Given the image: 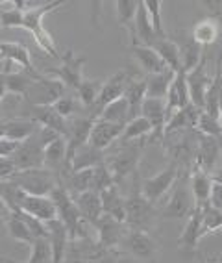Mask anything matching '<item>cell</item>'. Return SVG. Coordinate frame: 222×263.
Listing matches in <instances>:
<instances>
[{"mask_svg":"<svg viewBox=\"0 0 222 263\" xmlns=\"http://www.w3.org/2000/svg\"><path fill=\"white\" fill-rule=\"evenodd\" d=\"M220 151L222 148H220V141H218V139L198 134V145H196V154H194L193 167L200 169L202 173L211 174L218 163Z\"/></svg>","mask_w":222,"mask_h":263,"instance_id":"15","label":"cell"},{"mask_svg":"<svg viewBox=\"0 0 222 263\" xmlns=\"http://www.w3.org/2000/svg\"><path fill=\"white\" fill-rule=\"evenodd\" d=\"M189 185H191V193H193L196 208H202V206H206V204H209V197H211V189H213L211 174L202 173V171L196 169V167H191Z\"/></svg>","mask_w":222,"mask_h":263,"instance_id":"26","label":"cell"},{"mask_svg":"<svg viewBox=\"0 0 222 263\" xmlns=\"http://www.w3.org/2000/svg\"><path fill=\"white\" fill-rule=\"evenodd\" d=\"M100 195V202H102V212L104 215H109L117 219V221L124 222L126 219V195L118 185H111V187L104 189Z\"/></svg>","mask_w":222,"mask_h":263,"instance_id":"20","label":"cell"},{"mask_svg":"<svg viewBox=\"0 0 222 263\" xmlns=\"http://www.w3.org/2000/svg\"><path fill=\"white\" fill-rule=\"evenodd\" d=\"M0 263H13V259H4V258H0Z\"/></svg>","mask_w":222,"mask_h":263,"instance_id":"54","label":"cell"},{"mask_svg":"<svg viewBox=\"0 0 222 263\" xmlns=\"http://www.w3.org/2000/svg\"><path fill=\"white\" fill-rule=\"evenodd\" d=\"M130 72L128 71H118L115 72L111 78H108L106 82H102V89H100L98 100H96L95 108L91 109V117L96 119L100 115V111L108 106V104L115 102V100L123 99L124 89H126V84L130 80Z\"/></svg>","mask_w":222,"mask_h":263,"instance_id":"14","label":"cell"},{"mask_svg":"<svg viewBox=\"0 0 222 263\" xmlns=\"http://www.w3.org/2000/svg\"><path fill=\"white\" fill-rule=\"evenodd\" d=\"M196 132L202 134V136H209V137H215V139H220L222 137V124L218 121V117H211L208 113L200 111V117L198 122H196Z\"/></svg>","mask_w":222,"mask_h":263,"instance_id":"42","label":"cell"},{"mask_svg":"<svg viewBox=\"0 0 222 263\" xmlns=\"http://www.w3.org/2000/svg\"><path fill=\"white\" fill-rule=\"evenodd\" d=\"M132 54L137 60L139 69L145 72V76H154L169 71L167 65L163 63V60L157 56V52L154 48L143 47V45H132Z\"/></svg>","mask_w":222,"mask_h":263,"instance_id":"24","label":"cell"},{"mask_svg":"<svg viewBox=\"0 0 222 263\" xmlns=\"http://www.w3.org/2000/svg\"><path fill=\"white\" fill-rule=\"evenodd\" d=\"M6 222V232L10 235L11 239L19 241V243H26V245H32L33 237L30 234L28 226L24 224L23 217H21L19 212H11L8 215V219H4Z\"/></svg>","mask_w":222,"mask_h":263,"instance_id":"36","label":"cell"},{"mask_svg":"<svg viewBox=\"0 0 222 263\" xmlns=\"http://www.w3.org/2000/svg\"><path fill=\"white\" fill-rule=\"evenodd\" d=\"M52 108L56 109L59 115H62L63 119H72L76 117V115H82V109H84V106L80 104V100H78V97H74V95H63L62 99L57 100V102L52 104Z\"/></svg>","mask_w":222,"mask_h":263,"instance_id":"41","label":"cell"},{"mask_svg":"<svg viewBox=\"0 0 222 263\" xmlns=\"http://www.w3.org/2000/svg\"><path fill=\"white\" fill-rule=\"evenodd\" d=\"M126 124H115V122H108V121H102V119H96L93 122V128H91V134H89V145L95 146L96 151H102L104 152L106 148L117 143L123 136V130Z\"/></svg>","mask_w":222,"mask_h":263,"instance_id":"18","label":"cell"},{"mask_svg":"<svg viewBox=\"0 0 222 263\" xmlns=\"http://www.w3.org/2000/svg\"><path fill=\"white\" fill-rule=\"evenodd\" d=\"M218 121H220V124H222V100H220V104H218Z\"/></svg>","mask_w":222,"mask_h":263,"instance_id":"53","label":"cell"},{"mask_svg":"<svg viewBox=\"0 0 222 263\" xmlns=\"http://www.w3.org/2000/svg\"><path fill=\"white\" fill-rule=\"evenodd\" d=\"M124 252L130 254L132 258H135L141 263H157V256H159V243H157L152 234L141 230H130L128 228L124 241L120 245Z\"/></svg>","mask_w":222,"mask_h":263,"instance_id":"10","label":"cell"},{"mask_svg":"<svg viewBox=\"0 0 222 263\" xmlns=\"http://www.w3.org/2000/svg\"><path fill=\"white\" fill-rule=\"evenodd\" d=\"M200 228H202V212H200V208H194V212L187 217L184 232L178 237V247L185 252H194L198 243L202 241Z\"/></svg>","mask_w":222,"mask_h":263,"instance_id":"21","label":"cell"},{"mask_svg":"<svg viewBox=\"0 0 222 263\" xmlns=\"http://www.w3.org/2000/svg\"><path fill=\"white\" fill-rule=\"evenodd\" d=\"M218 35H220V21L218 17H204L193 26L191 37L194 43H198L200 47L206 48L213 43H217Z\"/></svg>","mask_w":222,"mask_h":263,"instance_id":"29","label":"cell"},{"mask_svg":"<svg viewBox=\"0 0 222 263\" xmlns=\"http://www.w3.org/2000/svg\"><path fill=\"white\" fill-rule=\"evenodd\" d=\"M95 230L98 232V237H96L98 247L106 250H118L128 232V226L126 222L117 221L113 217L102 215L95 224Z\"/></svg>","mask_w":222,"mask_h":263,"instance_id":"12","label":"cell"},{"mask_svg":"<svg viewBox=\"0 0 222 263\" xmlns=\"http://www.w3.org/2000/svg\"><path fill=\"white\" fill-rule=\"evenodd\" d=\"M17 145L19 143L10 141V139H0V158H10L17 148Z\"/></svg>","mask_w":222,"mask_h":263,"instance_id":"48","label":"cell"},{"mask_svg":"<svg viewBox=\"0 0 222 263\" xmlns=\"http://www.w3.org/2000/svg\"><path fill=\"white\" fill-rule=\"evenodd\" d=\"M141 117H145L152 126V134L148 137V143H154L157 139H163V132L167 124L165 100L163 99H145L141 106Z\"/></svg>","mask_w":222,"mask_h":263,"instance_id":"17","label":"cell"},{"mask_svg":"<svg viewBox=\"0 0 222 263\" xmlns=\"http://www.w3.org/2000/svg\"><path fill=\"white\" fill-rule=\"evenodd\" d=\"M211 180H213V183H218V185H222V167H218V169L213 171Z\"/></svg>","mask_w":222,"mask_h":263,"instance_id":"49","label":"cell"},{"mask_svg":"<svg viewBox=\"0 0 222 263\" xmlns=\"http://www.w3.org/2000/svg\"><path fill=\"white\" fill-rule=\"evenodd\" d=\"M159 219L161 213L156 208V204L148 202L141 195V180L135 173L132 189L126 197V219H124V222L130 230H141L152 234L157 228Z\"/></svg>","mask_w":222,"mask_h":263,"instance_id":"1","label":"cell"},{"mask_svg":"<svg viewBox=\"0 0 222 263\" xmlns=\"http://www.w3.org/2000/svg\"><path fill=\"white\" fill-rule=\"evenodd\" d=\"M10 180L15 185H19L26 195H35V197H48L57 185V176L45 167L43 169L17 171Z\"/></svg>","mask_w":222,"mask_h":263,"instance_id":"7","label":"cell"},{"mask_svg":"<svg viewBox=\"0 0 222 263\" xmlns=\"http://www.w3.org/2000/svg\"><path fill=\"white\" fill-rule=\"evenodd\" d=\"M209 204H211L215 210L222 212V185H218V183H213L211 197H209Z\"/></svg>","mask_w":222,"mask_h":263,"instance_id":"47","label":"cell"},{"mask_svg":"<svg viewBox=\"0 0 222 263\" xmlns=\"http://www.w3.org/2000/svg\"><path fill=\"white\" fill-rule=\"evenodd\" d=\"M98 119L108 122H115V124H126L130 121V106H128L126 99H118L115 102L108 104L102 111H100Z\"/></svg>","mask_w":222,"mask_h":263,"instance_id":"37","label":"cell"},{"mask_svg":"<svg viewBox=\"0 0 222 263\" xmlns=\"http://www.w3.org/2000/svg\"><path fill=\"white\" fill-rule=\"evenodd\" d=\"M185 80H187V87H189L191 104L196 106V108L204 109L206 95H208L209 85L213 82V78L208 74V60H206V56L200 60V63L194 67L193 71L185 74Z\"/></svg>","mask_w":222,"mask_h":263,"instance_id":"13","label":"cell"},{"mask_svg":"<svg viewBox=\"0 0 222 263\" xmlns=\"http://www.w3.org/2000/svg\"><path fill=\"white\" fill-rule=\"evenodd\" d=\"M124 99L130 106V119L141 115V106L147 99V84L145 76H130L124 89Z\"/></svg>","mask_w":222,"mask_h":263,"instance_id":"27","label":"cell"},{"mask_svg":"<svg viewBox=\"0 0 222 263\" xmlns=\"http://www.w3.org/2000/svg\"><path fill=\"white\" fill-rule=\"evenodd\" d=\"M194 198L193 193H191L189 185V173H184L181 171L178 180H176L172 193H170L169 200L161 210V219H167V221H184L191 213L194 212Z\"/></svg>","mask_w":222,"mask_h":263,"instance_id":"6","label":"cell"},{"mask_svg":"<svg viewBox=\"0 0 222 263\" xmlns=\"http://www.w3.org/2000/svg\"><path fill=\"white\" fill-rule=\"evenodd\" d=\"M67 93V87L59 80L48 78L45 74H39L24 95V104L28 106H52L54 102L62 99Z\"/></svg>","mask_w":222,"mask_h":263,"instance_id":"11","label":"cell"},{"mask_svg":"<svg viewBox=\"0 0 222 263\" xmlns=\"http://www.w3.org/2000/svg\"><path fill=\"white\" fill-rule=\"evenodd\" d=\"M113 183H115L113 176H111V173L108 171L106 163L96 165L95 169H93V185H91V191L102 193L104 189L111 187Z\"/></svg>","mask_w":222,"mask_h":263,"instance_id":"45","label":"cell"},{"mask_svg":"<svg viewBox=\"0 0 222 263\" xmlns=\"http://www.w3.org/2000/svg\"><path fill=\"white\" fill-rule=\"evenodd\" d=\"M143 2H145V8H147L154 33L157 37H167L165 30H163V21H161V2L159 0H143Z\"/></svg>","mask_w":222,"mask_h":263,"instance_id":"44","label":"cell"},{"mask_svg":"<svg viewBox=\"0 0 222 263\" xmlns=\"http://www.w3.org/2000/svg\"><path fill=\"white\" fill-rule=\"evenodd\" d=\"M148 143V139H137V141H126L120 143L117 151L111 156H106V167L113 176L115 185H123L126 182L128 176H133L137 173L139 163H141V156L145 151V145Z\"/></svg>","mask_w":222,"mask_h":263,"instance_id":"3","label":"cell"},{"mask_svg":"<svg viewBox=\"0 0 222 263\" xmlns=\"http://www.w3.org/2000/svg\"><path fill=\"white\" fill-rule=\"evenodd\" d=\"M218 259H220L218 256H211V258H208L204 263H218Z\"/></svg>","mask_w":222,"mask_h":263,"instance_id":"51","label":"cell"},{"mask_svg":"<svg viewBox=\"0 0 222 263\" xmlns=\"http://www.w3.org/2000/svg\"><path fill=\"white\" fill-rule=\"evenodd\" d=\"M59 134L52 132L50 128L37 126L28 139H24L17 145L15 152L10 156L11 163L15 165L17 171H28V169H43L45 160H43V151L48 143H52Z\"/></svg>","mask_w":222,"mask_h":263,"instance_id":"2","label":"cell"},{"mask_svg":"<svg viewBox=\"0 0 222 263\" xmlns=\"http://www.w3.org/2000/svg\"><path fill=\"white\" fill-rule=\"evenodd\" d=\"M41 74V72H39ZM39 74H30L26 71H13V72H2L0 71V85L6 89V93H13L24 97L32 82L37 78Z\"/></svg>","mask_w":222,"mask_h":263,"instance_id":"31","label":"cell"},{"mask_svg":"<svg viewBox=\"0 0 222 263\" xmlns=\"http://www.w3.org/2000/svg\"><path fill=\"white\" fill-rule=\"evenodd\" d=\"M48 197L52 198L54 206H56L57 221L67 228L69 241L91 239L89 232H87V222H85L84 217L80 215V212H78V208H76L72 197L62 187V185H59V183L52 189V193H50Z\"/></svg>","mask_w":222,"mask_h":263,"instance_id":"5","label":"cell"},{"mask_svg":"<svg viewBox=\"0 0 222 263\" xmlns=\"http://www.w3.org/2000/svg\"><path fill=\"white\" fill-rule=\"evenodd\" d=\"M180 47V58H181V71L187 74L198 65L200 60L204 58V48L198 43H194L193 37H187V41L178 43Z\"/></svg>","mask_w":222,"mask_h":263,"instance_id":"34","label":"cell"},{"mask_svg":"<svg viewBox=\"0 0 222 263\" xmlns=\"http://www.w3.org/2000/svg\"><path fill=\"white\" fill-rule=\"evenodd\" d=\"M150 48H154V50L157 52V56L163 60V63L167 65L169 71H172V72L181 71L180 47H178L176 41H172V39H169V37H161L152 43Z\"/></svg>","mask_w":222,"mask_h":263,"instance_id":"30","label":"cell"},{"mask_svg":"<svg viewBox=\"0 0 222 263\" xmlns=\"http://www.w3.org/2000/svg\"><path fill=\"white\" fill-rule=\"evenodd\" d=\"M32 252L26 263H52V249L48 243V237L32 241Z\"/></svg>","mask_w":222,"mask_h":263,"instance_id":"43","label":"cell"},{"mask_svg":"<svg viewBox=\"0 0 222 263\" xmlns=\"http://www.w3.org/2000/svg\"><path fill=\"white\" fill-rule=\"evenodd\" d=\"M6 95H8V93H6V89L2 87V85H0V104H2V100L6 99Z\"/></svg>","mask_w":222,"mask_h":263,"instance_id":"52","label":"cell"},{"mask_svg":"<svg viewBox=\"0 0 222 263\" xmlns=\"http://www.w3.org/2000/svg\"><path fill=\"white\" fill-rule=\"evenodd\" d=\"M72 200H74L80 215L84 217V221L95 228V224L98 222V219L104 215L98 193L96 191H85V193H82V195H78V197H72Z\"/></svg>","mask_w":222,"mask_h":263,"instance_id":"22","label":"cell"},{"mask_svg":"<svg viewBox=\"0 0 222 263\" xmlns=\"http://www.w3.org/2000/svg\"><path fill=\"white\" fill-rule=\"evenodd\" d=\"M100 89H102V80H85L84 78V82H82L78 91H76L78 93V100L84 106V109L91 111V109L95 108Z\"/></svg>","mask_w":222,"mask_h":263,"instance_id":"38","label":"cell"},{"mask_svg":"<svg viewBox=\"0 0 222 263\" xmlns=\"http://www.w3.org/2000/svg\"><path fill=\"white\" fill-rule=\"evenodd\" d=\"M117 21L123 28L130 30V35L133 32V23H135V13H137L139 2L137 0H118L117 4Z\"/></svg>","mask_w":222,"mask_h":263,"instance_id":"40","label":"cell"},{"mask_svg":"<svg viewBox=\"0 0 222 263\" xmlns=\"http://www.w3.org/2000/svg\"><path fill=\"white\" fill-rule=\"evenodd\" d=\"M10 208L6 206V202L0 198V219H8V215H10Z\"/></svg>","mask_w":222,"mask_h":263,"instance_id":"50","label":"cell"},{"mask_svg":"<svg viewBox=\"0 0 222 263\" xmlns=\"http://www.w3.org/2000/svg\"><path fill=\"white\" fill-rule=\"evenodd\" d=\"M2 60H4V58H2V54H0V61H2Z\"/></svg>","mask_w":222,"mask_h":263,"instance_id":"55","label":"cell"},{"mask_svg":"<svg viewBox=\"0 0 222 263\" xmlns=\"http://www.w3.org/2000/svg\"><path fill=\"white\" fill-rule=\"evenodd\" d=\"M30 119L33 121L37 126H45V128H50L52 132L59 134L62 137H65L67 134V119H63L52 106H28V104H24V109H23Z\"/></svg>","mask_w":222,"mask_h":263,"instance_id":"16","label":"cell"},{"mask_svg":"<svg viewBox=\"0 0 222 263\" xmlns=\"http://www.w3.org/2000/svg\"><path fill=\"white\" fill-rule=\"evenodd\" d=\"M63 4H65L63 0H54V2H47V4H33L30 6L28 10H24V19H23V28L32 33L35 43H37V47L47 52L48 56L56 58V60H59L62 54L57 52V47L56 43H54L52 35L43 26V19H45L47 13L62 8Z\"/></svg>","mask_w":222,"mask_h":263,"instance_id":"4","label":"cell"},{"mask_svg":"<svg viewBox=\"0 0 222 263\" xmlns=\"http://www.w3.org/2000/svg\"><path fill=\"white\" fill-rule=\"evenodd\" d=\"M19 212L26 213L30 217H35L41 222H48L57 219L56 206H54L50 197H35V195H26L24 193L19 204Z\"/></svg>","mask_w":222,"mask_h":263,"instance_id":"19","label":"cell"},{"mask_svg":"<svg viewBox=\"0 0 222 263\" xmlns=\"http://www.w3.org/2000/svg\"><path fill=\"white\" fill-rule=\"evenodd\" d=\"M0 54L2 58L15 65H19L23 71L30 72V74H39L35 69H33V63H32V56H30V50L24 45L21 43H6V41H0Z\"/></svg>","mask_w":222,"mask_h":263,"instance_id":"28","label":"cell"},{"mask_svg":"<svg viewBox=\"0 0 222 263\" xmlns=\"http://www.w3.org/2000/svg\"><path fill=\"white\" fill-rule=\"evenodd\" d=\"M106 156L102 151H96L95 146H91L89 143L82 145L80 148H76L74 154L69 160V171L76 173V171H85V169H95L96 165L104 163Z\"/></svg>","mask_w":222,"mask_h":263,"instance_id":"25","label":"cell"},{"mask_svg":"<svg viewBox=\"0 0 222 263\" xmlns=\"http://www.w3.org/2000/svg\"><path fill=\"white\" fill-rule=\"evenodd\" d=\"M200 212H202V228H200L202 239L209 234L222 232V212L215 210L211 204H206V206H202V208H200Z\"/></svg>","mask_w":222,"mask_h":263,"instance_id":"39","label":"cell"},{"mask_svg":"<svg viewBox=\"0 0 222 263\" xmlns=\"http://www.w3.org/2000/svg\"><path fill=\"white\" fill-rule=\"evenodd\" d=\"M15 173H17V169H15V165L11 163L10 158H0V182L10 180Z\"/></svg>","mask_w":222,"mask_h":263,"instance_id":"46","label":"cell"},{"mask_svg":"<svg viewBox=\"0 0 222 263\" xmlns=\"http://www.w3.org/2000/svg\"><path fill=\"white\" fill-rule=\"evenodd\" d=\"M84 65H85V58L84 56H76L74 50H67L62 58H59V65L52 67V69H45V72L41 74L48 76V78H54V80H59L67 89L78 91L80 84L84 82Z\"/></svg>","mask_w":222,"mask_h":263,"instance_id":"8","label":"cell"},{"mask_svg":"<svg viewBox=\"0 0 222 263\" xmlns=\"http://www.w3.org/2000/svg\"><path fill=\"white\" fill-rule=\"evenodd\" d=\"M10 8H0V28H23L24 10H28L30 2L24 0H11Z\"/></svg>","mask_w":222,"mask_h":263,"instance_id":"32","label":"cell"},{"mask_svg":"<svg viewBox=\"0 0 222 263\" xmlns=\"http://www.w3.org/2000/svg\"><path fill=\"white\" fill-rule=\"evenodd\" d=\"M181 171L184 169L180 167V163L170 161L165 169L159 171L157 174L141 180V195L147 198L148 202L157 204L170 189L174 187V183H176V180H178V176H180Z\"/></svg>","mask_w":222,"mask_h":263,"instance_id":"9","label":"cell"},{"mask_svg":"<svg viewBox=\"0 0 222 263\" xmlns=\"http://www.w3.org/2000/svg\"><path fill=\"white\" fill-rule=\"evenodd\" d=\"M48 230V243H50V249H52V263H63L65 261V254L69 249V234H67V228L62 222L54 219V221L45 222Z\"/></svg>","mask_w":222,"mask_h":263,"instance_id":"23","label":"cell"},{"mask_svg":"<svg viewBox=\"0 0 222 263\" xmlns=\"http://www.w3.org/2000/svg\"><path fill=\"white\" fill-rule=\"evenodd\" d=\"M172 78H174V72L172 71H165V72H161V74H154V76H145V84H147V99H163L165 100L170 84H172Z\"/></svg>","mask_w":222,"mask_h":263,"instance_id":"33","label":"cell"},{"mask_svg":"<svg viewBox=\"0 0 222 263\" xmlns=\"http://www.w3.org/2000/svg\"><path fill=\"white\" fill-rule=\"evenodd\" d=\"M152 134L150 122L145 117H133L126 122V126L123 130V136L117 143H126V141H137V139H148Z\"/></svg>","mask_w":222,"mask_h":263,"instance_id":"35","label":"cell"}]
</instances>
